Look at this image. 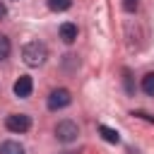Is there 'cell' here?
Masks as SVG:
<instances>
[{"instance_id":"8fae6325","label":"cell","mask_w":154,"mask_h":154,"mask_svg":"<svg viewBox=\"0 0 154 154\" xmlns=\"http://www.w3.org/2000/svg\"><path fill=\"white\" fill-rule=\"evenodd\" d=\"M10 53H12V43H10V38H7L5 34H0V63L7 60Z\"/></svg>"},{"instance_id":"5b68a950","label":"cell","mask_w":154,"mask_h":154,"mask_svg":"<svg viewBox=\"0 0 154 154\" xmlns=\"http://www.w3.org/2000/svg\"><path fill=\"white\" fill-rule=\"evenodd\" d=\"M12 91H14L17 99H29L31 91H34V79L29 75H19L17 82H14V87H12Z\"/></svg>"},{"instance_id":"8992f818","label":"cell","mask_w":154,"mask_h":154,"mask_svg":"<svg viewBox=\"0 0 154 154\" xmlns=\"http://www.w3.org/2000/svg\"><path fill=\"white\" fill-rule=\"evenodd\" d=\"M60 38L65 43H75L77 41V24H72V22L60 24Z\"/></svg>"},{"instance_id":"2e32d148","label":"cell","mask_w":154,"mask_h":154,"mask_svg":"<svg viewBox=\"0 0 154 154\" xmlns=\"http://www.w3.org/2000/svg\"><path fill=\"white\" fill-rule=\"evenodd\" d=\"M63 154H75V152H63Z\"/></svg>"},{"instance_id":"30bf717a","label":"cell","mask_w":154,"mask_h":154,"mask_svg":"<svg viewBox=\"0 0 154 154\" xmlns=\"http://www.w3.org/2000/svg\"><path fill=\"white\" fill-rule=\"evenodd\" d=\"M142 91L147 94V96H154V72H147L144 77H142Z\"/></svg>"},{"instance_id":"52a82bcc","label":"cell","mask_w":154,"mask_h":154,"mask_svg":"<svg viewBox=\"0 0 154 154\" xmlns=\"http://www.w3.org/2000/svg\"><path fill=\"white\" fill-rule=\"evenodd\" d=\"M0 154H26V149L19 142H14V140H5L0 144Z\"/></svg>"},{"instance_id":"9a60e30c","label":"cell","mask_w":154,"mask_h":154,"mask_svg":"<svg viewBox=\"0 0 154 154\" xmlns=\"http://www.w3.org/2000/svg\"><path fill=\"white\" fill-rule=\"evenodd\" d=\"M5 14H7V7H5V2L0 0V19H5Z\"/></svg>"},{"instance_id":"7c38bea8","label":"cell","mask_w":154,"mask_h":154,"mask_svg":"<svg viewBox=\"0 0 154 154\" xmlns=\"http://www.w3.org/2000/svg\"><path fill=\"white\" fill-rule=\"evenodd\" d=\"M123 77H125V91H128V94H135V87H132V77H130V70H123Z\"/></svg>"},{"instance_id":"6da1fadb","label":"cell","mask_w":154,"mask_h":154,"mask_svg":"<svg viewBox=\"0 0 154 154\" xmlns=\"http://www.w3.org/2000/svg\"><path fill=\"white\" fill-rule=\"evenodd\" d=\"M46 58H48V48H46V43H41V41H29V43H24V48H22V60H24L29 67H38V65H43Z\"/></svg>"},{"instance_id":"7a4b0ae2","label":"cell","mask_w":154,"mask_h":154,"mask_svg":"<svg viewBox=\"0 0 154 154\" xmlns=\"http://www.w3.org/2000/svg\"><path fill=\"white\" fill-rule=\"evenodd\" d=\"M55 137H58V142H63V144L75 142V140L79 137L77 123H75V120H60V123L55 125Z\"/></svg>"},{"instance_id":"9c48e42d","label":"cell","mask_w":154,"mask_h":154,"mask_svg":"<svg viewBox=\"0 0 154 154\" xmlns=\"http://www.w3.org/2000/svg\"><path fill=\"white\" fill-rule=\"evenodd\" d=\"M46 5H48V10H53V12H65V10L72 7V0H46Z\"/></svg>"},{"instance_id":"5bb4252c","label":"cell","mask_w":154,"mask_h":154,"mask_svg":"<svg viewBox=\"0 0 154 154\" xmlns=\"http://www.w3.org/2000/svg\"><path fill=\"white\" fill-rule=\"evenodd\" d=\"M132 116H137V118H144V120H149V123H154V116H149V113H144V111H135Z\"/></svg>"},{"instance_id":"4fadbf2b","label":"cell","mask_w":154,"mask_h":154,"mask_svg":"<svg viewBox=\"0 0 154 154\" xmlns=\"http://www.w3.org/2000/svg\"><path fill=\"white\" fill-rule=\"evenodd\" d=\"M137 5H140V0H123V10L125 12H135Z\"/></svg>"},{"instance_id":"3957f363","label":"cell","mask_w":154,"mask_h":154,"mask_svg":"<svg viewBox=\"0 0 154 154\" xmlns=\"http://www.w3.org/2000/svg\"><path fill=\"white\" fill-rule=\"evenodd\" d=\"M48 108L51 111H60V108H65V106H70L72 103V94H70V89H65V87H58V89H53L51 94H48Z\"/></svg>"},{"instance_id":"277c9868","label":"cell","mask_w":154,"mask_h":154,"mask_svg":"<svg viewBox=\"0 0 154 154\" xmlns=\"http://www.w3.org/2000/svg\"><path fill=\"white\" fill-rule=\"evenodd\" d=\"M5 128H7L10 132L22 135V132H26V130L31 128V118H29L26 113H10V116L5 118Z\"/></svg>"},{"instance_id":"ba28073f","label":"cell","mask_w":154,"mask_h":154,"mask_svg":"<svg viewBox=\"0 0 154 154\" xmlns=\"http://www.w3.org/2000/svg\"><path fill=\"white\" fill-rule=\"evenodd\" d=\"M99 135H101L106 142H111V144H118V142H120L118 130H113V128H108V125H99Z\"/></svg>"}]
</instances>
